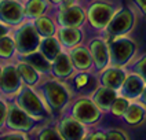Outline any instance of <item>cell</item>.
<instances>
[{"label": "cell", "instance_id": "484cf974", "mask_svg": "<svg viewBox=\"0 0 146 140\" xmlns=\"http://www.w3.org/2000/svg\"><path fill=\"white\" fill-rule=\"evenodd\" d=\"M14 49L13 41L7 37H0V57H10Z\"/></svg>", "mask_w": 146, "mask_h": 140}, {"label": "cell", "instance_id": "3957f363", "mask_svg": "<svg viewBox=\"0 0 146 140\" xmlns=\"http://www.w3.org/2000/svg\"><path fill=\"white\" fill-rule=\"evenodd\" d=\"M18 103L25 110V113H28V114L36 115V117H41L44 114L41 103L39 102L37 96L33 93L32 91L29 89L22 91V93L19 95V99H18Z\"/></svg>", "mask_w": 146, "mask_h": 140}, {"label": "cell", "instance_id": "8fae6325", "mask_svg": "<svg viewBox=\"0 0 146 140\" xmlns=\"http://www.w3.org/2000/svg\"><path fill=\"white\" fill-rule=\"evenodd\" d=\"M84 19V14L79 7H66L61 15H59V22L65 26H79Z\"/></svg>", "mask_w": 146, "mask_h": 140}, {"label": "cell", "instance_id": "7c38bea8", "mask_svg": "<svg viewBox=\"0 0 146 140\" xmlns=\"http://www.w3.org/2000/svg\"><path fill=\"white\" fill-rule=\"evenodd\" d=\"M83 126L73 118H66L61 122V135L65 139H80L83 137Z\"/></svg>", "mask_w": 146, "mask_h": 140}, {"label": "cell", "instance_id": "30bf717a", "mask_svg": "<svg viewBox=\"0 0 146 140\" xmlns=\"http://www.w3.org/2000/svg\"><path fill=\"white\" fill-rule=\"evenodd\" d=\"M7 124L11 128H17V129H29L32 126V121L26 115V113L17 107L10 108V113L7 114Z\"/></svg>", "mask_w": 146, "mask_h": 140}, {"label": "cell", "instance_id": "7a4b0ae2", "mask_svg": "<svg viewBox=\"0 0 146 140\" xmlns=\"http://www.w3.org/2000/svg\"><path fill=\"white\" fill-rule=\"evenodd\" d=\"M132 52H134V44L128 40L120 39L110 44V54L114 63L121 65L124 62H127L132 55Z\"/></svg>", "mask_w": 146, "mask_h": 140}, {"label": "cell", "instance_id": "f35d334b", "mask_svg": "<svg viewBox=\"0 0 146 140\" xmlns=\"http://www.w3.org/2000/svg\"><path fill=\"white\" fill-rule=\"evenodd\" d=\"M65 1H66V4H69V3H70L72 0H65Z\"/></svg>", "mask_w": 146, "mask_h": 140}, {"label": "cell", "instance_id": "d6a6232c", "mask_svg": "<svg viewBox=\"0 0 146 140\" xmlns=\"http://www.w3.org/2000/svg\"><path fill=\"white\" fill-rule=\"evenodd\" d=\"M137 3H138V6L142 8V11L146 14V0H135Z\"/></svg>", "mask_w": 146, "mask_h": 140}, {"label": "cell", "instance_id": "74e56055", "mask_svg": "<svg viewBox=\"0 0 146 140\" xmlns=\"http://www.w3.org/2000/svg\"><path fill=\"white\" fill-rule=\"evenodd\" d=\"M0 87H1V70H0Z\"/></svg>", "mask_w": 146, "mask_h": 140}, {"label": "cell", "instance_id": "6da1fadb", "mask_svg": "<svg viewBox=\"0 0 146 140\" xmlns=\"http://www.w3.org/2000/svg\"><path fill=\"white\" fill-rule=\"evenodd\" d=\"M17 48L22 54H29L37 48L39 45V33L36 28L32 26H24L17 33Z\"/></svg>", "mask_w": 146, "mask_h": 140}, {"label": "cell", "instance_id": "ac0fdd59", "mask_svg": "<svg viewBox=\"0 0 146 140\" xmlns=\"http://www.w3.org/2000/svg\"><path fill=\"white\" fill-rule=\"evenodd\" d=\"M61 41L62 44H65L66 47H73L74 44H77L80 40V32L77 29H74L73 26H66L61 30Z\"/></svg>", "mask_w": 146, "mask_h": 140}, {"label": "cell", "instance_id": "4fadbf2b", "mask_svg": "<svg viewBox=\"0 0 146 140\" xmlns=\"http://www.w3.org/2000/svg\"><path fill=\"white\" fill-rule=\"evenodd\" d=\"M143 89V82L142 80L137 77V76H130L125 81H124V87H123V92L125 96H130V98H134V96H138L139 93Z\"/></svg>", "mask_w": 146, "mask_h": 140}, {"label": "cell", "instance_id": "ffe728a7", "mask_svg": "<svg viewBox=\"0 0 146 140\" xmlns=\"http://www.w3.org/2000/svg\"><path fill=\"white\" fill-rule=\"evenodd\" d=\"M41 52L48 60H54L57 58V55L59 54V47H58L57 41L54 39H51V37L46 39L41 43Z\"/></svg>", "mask_w": 146, "mask_h": 140}, {"label": "cell", "instance_id": "44dd1931", "mask_svg": "<svg viewBox=\"0 0 146 140\" xmlns=\"http://www.w3.org/2000/svg\"><path fill=\"white\" fill-rule=\"evenodd\" d=\"M26 62L32 66V67H35V70L48 72V69H50L48 59L44 57V55H40V54H32V55H28Z\"/></svg>", "mask_w": 146, "mask_h": 140}, {"label": "cell", "instance_id": "603a6c76", "mask_svg": "<svg viewBox=\"0 0 146 140\" xmlns=\"http://www.w3.org/2000/svg\"><path fill=\"white\" fill-rule=\"evenodd\" d=\"M36 30L39 34L44 36V37H51L52 32H54V26L52 22L47 19V18H39L36 21Z\"/></svg>", "mask_w": 146, "mask_h": 140}, {"label": "cell", "instance_id": "cb8c5ba5", "mask_svg": "<svg viewBox=\"0 0 146 140\" xmlns=\"http://www.w3.org/2000/svg\"><path fill=\"white\" fill-rule=\"evenodd\" d=\"M125 120L130 124H138L143 118V110L139 106H128L125 110Z\"/></svg>", "mask_w": 146, "mask_h": 140}, {"label": "cell", "instance_id": "ab89813d", "mask_svg": "<svg viewBox=\"0 0 146 140\" xmlns=\"http://www.w3.org/2000/svg\"><path fill=\"white\" fill-rule=\"evenodd\" d=\"M52 1H61V0H52Z\"/></svg>", "mask_w": 146, "mask_h": 140}, {"label": "cell", "instance_id": "52a82bcc", "mask_svg": "<svg viewBox=\"0 0 146 140\" xmlns=\"http://www.w3.org/2000/svg\"><path fill=\"white\" fill-rule=\"evenodd\" d=\"M132 25V14L130 10H121L116 14L109 25V32L112 34H121L125 33Z\"/></svg>", "mask_w": 146, "mask_h": 140}, {"label": "cell", "instance_id": "4316f807", "mask_svg": "<svg viewBox=\"0 0 146 140\" xmlns=\"http://www.w3.org/2000/svg\"><path fill=\"white\" fill-rule=\"evenodd\" d=\"M127 107H128V102L125 99H114L113 105H112V111L116 115H121L125 113Z\"/></svg>", "mask_w": 146, "mask_h": 140}, {"label": "cell", "instance_id": "5b68a950", "mask_svg": "<svg viewBox=\"0 0 146 140\" xmlns=\"http://www.w3.org/2000/svg\"><path fill=\"white\" fill-rule=\"evenodd\" d=\"M110 16H112V7L105 3H98L90 8V21L97 28L108 25Z\"/></svg>", "mask_w": 146, "mask_h": 140}, {"label": "cell", "instance_id": "4dcf8cb0", "mask_svg": "<svg viewBox=\"0 0 146 140\" xmlns=\"http://www.w3.org/2000/svg\"><path fill=\"white\" fill-rule=\"evenodd\" d=\"M6 118H7V107H6V105H4L1 100H0V126L4 124Z\"/></svg>", "mask_w": 146, "mask_h": 140}, {"label": "cell", "instance_id": "277c9868", "mask_svg": "<svg viewBox=\"0 0 146 140\" xmlns=\"http://www.w3.org/2000/svg\"><path fill=\"white\" fill-rule=\"evenodd\" d=\"M44 92H46V98L48 100V105L52 108L58 110L66 103V99H68L66 92L57 82H48L44 88Z\"/></svg>", "mask_w": 146, "mask_h": 140}, {"label": "cell", "instance_id": "e575fe53", "mask_svg": "<svg viewBox=\"0 0 146 140\" xmlns=\"http://www.w3.org/2000/svg\"><path fill=\"white\" fill-rule=\"evenodd\" d=\"M6 33H7V28H4V26L0 25V37H1L3 34H6Z\"/></svg>", "mask_w": 146, "mask_h": 140}, {"label": "cell", "instance_id": "9c48e42d", "mask_svg": "<svg viewBox=\"0 0 146 140\" xmlns=\"http://www.w3.org/2000/svg\"><path fill=\"white\" fill-rule=\"evenodd\" d=\"M19 84H21V80H19L18 69L13 66H7L1 73V87L0 88H3L6 93H13L19 88Z\"/></svg>", "mask_w": 146, "mask_h": 140}, {"label": "cell", "instance_id": "2e32d148", "mask_svg": "<svg viewBox=\"0 0 146 140\" xmlns=\"http://www.w3.org/2000/svg\"><path fill=\"white\" fill-rule=\"evenodd\" d=\"M54 73L57 74L58 77H65L72 72V65L69 58L64 55V54H58L57 58L54 59Z\"/></svg>", "mask_w": 146, "mask_h": 140}, {"label": "cell", "instance_id": "5bb4252c", "mask_svg": "<svg viewBox=\"0 0 146 140\" xmlns=\"http://www.w3.org/2000/svg\"><path fill=\"white\" fill-rule=\"evenodd\" d=\"M91 54H92V58L95 60V65L99 69H102L108 62V51H106L105 44L99 40L94 41L91 44Z\"/></svg>", "mask_w": 146, "mask_h": 140}, {"label": "cell", "instance_id": "8d00e7d4", "mask_svg": "<svg viewBox=\"0 0 146 140\" xmlns=\"http://www.w3.org/2000/svg\"><path fill=\"white\" fill-rule=\"evenodd\" d=\"M143 100H145V103H146V89H145V92H143Z\"/></svg>", "mask_w": 146, "mask_h": 140}, {"label": "cell", "instance_id": "d590c367", "mask_svg": "<svg viewBox=\"0 0 146 140\" xmlns=\"http://www.w3.org/2000/svg\"><path fill=\"white\" fill-rule=\"evenodd\" d=\"M101 135H102V133H95L91 139H106V136H101Z\"/></svg>", "mask_w": 146, "mask_h": 140}, {"label": "cell", "instance_id": "e0dca14e", "mask_svg": "<svg viewBox=\"0 0 146 140\" xmlns=\"http://www.w3.org/2000/svg\"><path fill=\"white\" fill-rule=\"evenodd\" d=\"M114 99H116V93H114V91L112 88H102V89H99L97 92V95H95V102H97V105H99L101 107H104V108H108V107H110L113 105Z\"/></svg>", "mask_w": 146, "mask_h": 140}, {"label": "cell", "instance_id": "836d02e7", "mask_svg": "<svg viewBox=\"0 0 146 140\" xmlns=\"http://www.w3.org/2000/svg\"><path fill=\"white\" fill-rule=\"evenodd\" d=\"M3 139H22V136H19L18 133H13V135H7Z\"/></svg>", "mask_w": 146, "mask_h": 140}, {"label": "cell", "instance_id": "f546056e", "mask_svg": "<svg viewBox=\"0 0 146 140\" xmlns=\"http://www.w3.org/2000/svg\"><path fill=\"white\" fill-rule=\"evenodd\" d=\"M106 139H127V136H124L123 132L119 131H110L106 133Z\"/></svg>", "mask_w": 146, "mask_h": 140}, {"label": "cell", "instance_id": "ba28073f", "mask_svg": "<svg viewBox=\"0 0 146 140\" xmlns=\"http://www.w3.org/2000/svg\"><path fill=\"white\" fill-rule=\"evenodd\" d=\"M0 16L8 24H17L22 18V8L15 1L4 0L0 4Z\"/></svg>", "mask_w": 146, "mask_h": 140}, {"label": "cell", "instance_id": "d4e9b609", "mask_svg": "<svg viewBox=\"0 0 146 140\" xmlns=\"http://www.w3.org/2000/svg\"><path fill=\"white\" fill-rule=\"evenodd\" d=\"M46 10V3L44 0H31L26 4V14L32 16H39L43 14Z\"/></svg>", "mask_w": 146, "mask_h": 140}, {"label": "cell", "instance_id": "1f68e13d", "mask_svg": "<svg viewBox=\"0 0 146 140\" xmlns=\"http://www.w3.org/2000/svg\"><path fill=\"white\" fill-rule=\"evenodd\" d=\"M86 84H87V76L77 77V85H79V87H83V85H86Z\"/></svg>", "mask_w": 146, "mask_h": 140}, {"label": "cell", "instance_id": "83f0119b", "mask_svg": "<svg viewBox=\"0 0 146 140\" xmlns=\"http://www.w3.org/2000/svg\"><path fill=\"white\" fill-rule=\"evenodd\" d=\"M137 72L146 80V55L138 62V65H137Z\"/></svg>", "mask_w": 146, "mask_h": 140}, {"label": "cell", "instance_id": "9a60e30c", "mask_svg": "<svg viewBox=\"0 0 146 140\" xmlns=\"http://www.w3.org/2000/svg\"><path fill=\"white\" fill-rule=\"evenodd\" d=\"M102 82L104 85H106L108 88H112V89H116L124 82V74H123L121 70L119 69H112V70H108L104 77H102Z\"/></svg>", "mask_w": 146, "mask_h": 140}, {"label": "cell", "instance_id": "8992f818", "mask_svg": "<svg viewBox=\"0 0 146 140\" xmlns=\"http://www.w3.org/2000/svg\"><path fill=\"white\" fill-rule=\"evenodd\" d=\"M74 115L83 122H94L99 117L97 106L90 100H80L74 106Z\"/></svg>", "mask_w": 146, "mask_h": 140}, {"label": "cell", "instance_id": "7402d4cb", "mask_svg": "<svg viewBox=\"0 0 146 140\" xmlns=\"http://www.w3.org/2000/svg\"><path fill=\"white\" fill-rule=\"evenodd\" d=\"M17 69H18V72H19V76H21L28 84H35V82H36L37 74L35 72V67H32L28 62H26V63H19Z\"/></svg>", "mask_w": 146, "mask_h": 140}, {"label": "cell", "instance_id": "f1b7e54d", "mask_svg": "<svg viewBox=\"0 0 146 140\" xmlns=\"http://www.w3.org/2000/svg\"><path fill=\"white\" fill-rule=\"evenodd\" d=\"M40 139H61V136H58L55 131L47 129V131H44L40 135Z\"/></svg>", "mask_w": 146, "mask_h": 140}, {"label": "cell", "instance_id": "d6986e66", "mask_svg": "<svg viewBox=\"0 0 146 140\" xmlns=\"http://www.w3.org/2000/svg\"><path fill=\"white\" fill-rule=\"evenodd\" d=\"M72 60L79 69H87L90 66V63H91L90 54L84 48H76L74 49L72 52Z\"/></svg>", "mask_w": 146, "mask_h": 140}]
</instances>
